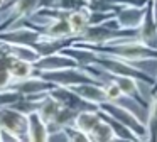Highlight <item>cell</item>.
Listing matches in <instances>:
<instances>
[{
    "label": "cell",
    "mask_w": 157,
    "mask_h": 142,
    "mask_svg": "<svg viewBox=\"0 0 157 142\" xmlns=\"http://www.w3.org/2000/svg\"><path fill=\"white\" fill-rule=\"evenodd\" d=\"M44 39L39 30L32 29L27 26H19V27H10L7 30H0V41L10 44H22V46H31L36 49L41 41Z\"/></svg>",
    "instance_id": "obj_8"
},
{
    "label": "cell",
    "mask_w": 157,
    "mask_h": 142,
    "mask_svg": "<svg viewBox=\"0 0 157 142\" xmlns=\"http://www.w3.org/2000/svg\"><path fill=\"white\" fill-rule=\"evenodd\" d=\"M96 51L100 54H110V56L122 57L130 63H144V61H157V47H150L142 44L139 39L117 41V42L103 44V46H88V44H78Z\"/></svg>",
    "instance_id": "obj_1"
},
{
    "label": "cell",
    "mask_w": 157,
    "mask_h": 142,
    "mask_svg": "<svg viewBox=\"0 0 157 142\" xmlns=\"http://www.w3.org/2000/svg\"><path fill=\"white\" fill-rule=\"evenodd\" d=\"M108 78H110V74H108ZM103 88H105L106 101H120L122 98H125V97H123V93H122V90H120V86L112 80V78L103 85Z\"/></svg>",
    "instance_id": "obj_25"
},
{
    "label": "cell",
    "mask_w": 157,
    "mask_h": 142,
    "mask_svg": "<svg viewBox=\"0 0 157 142\" xmlns=\"http://www.w3.org/2000/svg\"><path fill=\"white\" fill-rule=\"evenodd\" d=\"M61 107L63 105L59 103L56 98H52L51 95H46L44 98H42V103H41V107H39V115H41L42 118H44V122L48 125H51L52 122H54V118H56V115H58V112L61 110Z\"/></svg>",
    "instance_id": "obj_20"
},
{
    "label": "cell",
    "mask_w": 157,
    "mask_h": 142,
    "mask_svg": "<svg viewBox=\"0 0 157 142\" xmlns=\"http://www.w3.org/2000/svg\"><path fill=\"white\" fill-rule=\"evenodd\" d=\"M90 140L91 142H112V140H117V135L113 132L112 125L105 118H101V122L90 132Z\"/></svg>",
    "instance_id": "obj_23"
},
{
    "label": "cell",
    "mask_w": 157,
    "mask_h": 142,
    "mask_svg": "<svg viewBox=\"0 0 157 142\" xmlns=\"http://www.w3.org/2000/svg\"><path fill=\"white\" fill-rule=\"evenodd\" d=\"M22 98V93H19L14 88H5V90H0V108L4 107H10L12 103Z\"/></svg>",
    "instance_id": "obj_27"
},
{
    "label": "cell",
    "mask_w": 157,
    "mask_h": 142,
    "mask_svg": "<svg viewBox=\"0 0 157 142\" xmlns=\"http://www.w3.org/2000/svg\"><path fill=\"white\" fill-rule=\"evenodd\" d=\"M137 39L145 46L157 47V24L154 19V0H149L145 3V14H144L142 24L137 29Z\"/></svg>",
    "instance_id": "obj_10"
},
{
    "label": "cell",
    "mask_w": 157,
    "mask_h": 142,
    "mask_svg": "<svg viewBox=\"0 0 157 142\" xmlns=\"http://www.w3.org/2000/svg\"><path fill=\"white\" fill-rule=\"evenodd\" d=\"M100 112H101V118H105V120L113 127V132H115V135H117V140H142V139H140L132 128L127 127L125 124L118 122L117 118H113L112 115L105 113L103 110H100Z\"/></svg>",
    "instance_id": "obj_18"
},
{
    "label": "cell",
    "mask_w": 157,
    "mask_h": 142,
    "mask_svg": "<svg viewBox=\"0 0 157 142\" xmlns=\"http://www.w3.org/2000/svg\"><path fill=\"white\" fill-rule=\"evenodd\" d=\"M54 86H56L54 83L48 81L46 78H42L41 74H37V73L29 76V78H25V80L15 81V83L10 85V88L17 90L19 93H22V95H46Z\"/></svg>",
    "instance_id": "obj_12"
},
{
    "label": "cell",
    "mask_w": 157,
    "mask_h": 142,
    "mask_svg": "<svg viewBox=\"0 0 157 142\" xmlns=\"http://www.w3.org/2000/svg\"><path fill=\"white\" fill-rule=\"evenodd\" d=\"M95 66L105 69L106 73L110 74H115V76H132L135 80L142 81V83L152 86L155 78L149 76L145 71H142L139 66H135V63H130V61H125L122 57H117V56H110V54H100L96 56L95 61Z\"/></svg>",
    "instance_id": "obj_2"
},
{
    "label": "cell",
    "mask_w": 157,
    "mask_h": 142,
    "mask_svg": "<svg viewBox=\"0 0 157 142\" xmlns=\"http://www.w3.org/2000/svg\"><path fill=\"white\" fill-rule=\"evenodd\" d=\"M68 20H69V26H71L73 36H79V34H83L90 27L88 9H81V10H75V12H71L69 17H68Z\"/></svg>",
    "instance_id": "obj_22"
},
{
    "label": "cell",
    "mask_w": 157,
    "mask_h": 142,
    "mask_svg": "<svg viewBox=\"0 0 157 142\" xmlns=\"http://www.w3.org/2000/svg\"><path fill=\"white\" fill-rule=\"evenodd\" d=\"M49 95H51L52 98H56L63 107L73 108V110L78 112V113L79 112H85V110H95V108H98V105L86 101L85 98H81L69 86H58V85H56L54 88L49 90Z\"/></svg>",
    "instance_id": "obj_9"
},
{
    "label": "cell",
    "mask_w": 157,
    "mask_h": 142,
    "mask_svg": "<svg viewBox=\"0 0 157 142\" xmlns=\"http://www.w3.org/2000/svg\"><path fill=\"white\" fill-rule=\"evenodd\" d=\"M37 74H41L42 78H46L48 81L58 85V86H76V85L88 83V81H98L86 68L81 66L64 68V69H56V71H41Z\"/></svg>",
    "instance_id": "obj_3"
},
{
    "label": "cell",
    "mask_w": 157,
    "mask_h": 142,
    "mask_svg": "<svg viewBox=\"0 0 157 142\" xmlns=\"http://www.w3.org/2000/svg\"><path fill=\"white\" fill-rule=\"evenodd\" d=\"M39 5L41 0H14L9 5V14L0 22V30H7L21 20L32 17L39 10Z\"/></svg>",
    "instance_id": "obj_7"
},
{
    "label": "cell",
    "mask_w": 157,
    "mask_h": 142,
    "mask_svg": "<svg viewBox=\"0 0 157 142\" xmlns=\"http://www.w3.org/2000/svg\"><path fill=\"white\" fill-rule=\"evenodd\" d=\"M110 78L120 86V90H122L125 98H130L132 101H135L137 105H140L144 108L149 107L147 100L142 97V91H140V86H139V80H135L132 76H115V74H110Z\"/></svg>",
    "instance_id": "obj_13"
},
{
    "label": "cell",
    "mask_w": 157,
    "mask_h": 142,
    "mask_svg": "<svg viewBox=\"0 0 157 142\" xmlns=\"http://www.w3.org/2000/svg\"><path fill=\"white\" fill-rule=\"evenodd\" d=\"M154 19H155V24H157V0H154Z\"/></svg>",
    "instance_id": "obj_28"
},
{
    "label": "cell",
    "mask_w": 157,
    "mask_h": 142,
    "mask_svg": "<svg viewBox=\"0 0 157 142\" xmlns=\"http://www.w3.org/2000/svg\"><path fill=\"white\" fill-rule=\"evenodd\" d=\"M10 73L14 76V83L15 81H21V80H25V78L36 74V69H34V64L29 63V61H22V59H14L10 66Z\"/></svg>",
    "instance_id": "obj_24"
},
{
    "label": "cell",
    "mask_w": 157,
    "mask_h": 142,
    "mask_svg": "<svg viewBox=\"0 0 157 142\" xmlns=\"http://www.w3.org/2000/svg\"><path fill=\"white\" fill-rule=\"evenodd\" d=\"M34 64L36 73H41V71H56V69H64V68H73V66H79L71 56L64 54L63 51L54 54H48V56H41Z\"/></svg>",
    "instance_id": "obj_11"
},
{
    "label": "cell",
    "mask_w": 157,
    "mask_h": 142,
    "mask_svg": "<svg viewBox=\"0 0 157 142\" xmlns=\"http://www.w3.org/2000/svg\"><path fill=\"white\" fill-rule=\"evenodd\" d=\"M147 140H157V91H152V100L147 107Z\"/></svg>",
    "instance_id": "obj_21"
},
{
    "label": "cell",
    "mask_w": 157,
    "mask_h": 142,
    "mask_svg": "<svg viewBox=\"0 0 157 142\" xmlns=\"http://www.w3.org/2000/svg\"><path fill=\"white\" fill-rule=\"evenodd\" d=\"M29 120V140L42 142L49 140L51 132H49V125L44 122V118L39 115V112H32L27 115Z\"/></svg>",
    "instance_id": "obj_15"
},
{
    "label": "cell",
    "mask_w": 157,
    "mask_h": 142,
    "mask_svg": "<svg viewBox=\"0 0 157 142\" xmlns=\"http://www.w3.org/2000/svg\"><path fill=\"white\" fill-rule=\"evenodd\" d=\"M76 91L81 98H85L90 103H95L100 107V103L106 101V95H105V88H103V83L100 81H88V83H81L76 85V86H69Z\"/></svg>",
    "instance_id": "obj_14"
},
{
    "label": "cell",
    "mask_w": 157,
    "mask_h": 142,
    "mask_svg": "<svg viewBox=\"0 0 157 142\" xmlns=\"http://www.w3.org/2000/svg\"><path fill=\"white\" fill-rule=\"evenodd\" d=\"M152 91H157V76H155V81H154V85L150 86V93H152Z\"/></svg>",
    "instance_id": "obj_29"
},
{
    "label": "cell",
    "mask_w": 157,
    "mask_h": 142,
    "mask_svg": "<svg viewBox=\"0 0 157 142\" xmlns=\"http://www.w3.org/2000/svg\"><path fill=\"white\" fill-rule=\"evenodd\" d=\"M100 122H101V112H100V107H98V108H95V110L79 112V113L76 115L75 125L79 128V130L86 132V134L90 135V132H91Z\"/></svg>",
    "instance_id": "obj_16"
},
{
    "label": "cell",
    "mask_w": 157,
    "mask_h": 142,
    "mask_svg": "<svg viewBox=\"0 0 157 142\" xmlns=\"http://www.w3.org/2000/svg\"><path fill=\"white\" fill-rule=\"evenodd\" d=\"M76 115H78V112H75L73 108L61 107V110L58 112L54 122L49 125V132H51V134H56V132H61L63 128L68 127V125H75Z\"/></svg>",
    "instance_id": "obj_19"
},
{
    "label": "cell",
    "mask_w": 157,
    "mask_h": 142,
    "mask_svg": "<svg viewBox=\"0 0 157 142\" xmlns=\"http://www.w3.org/2000/svg\"><path fill=\"white\" fill-rule=\"evenodd\" d=\"M0 127L9 134L15 135L17 140H29V120L27 115L12 107L0 108Z\"/></svg>",
    "instance_id": "obj_5"
},
{
    "label": "cell",
    "mask_w": 157,
    "mask_h": 142,
    "mask_svg": "<svg viewBox=\"0 0 157 142\" xmlns=\"http://www.w3.org/2000/svg\"><path fill=\"white\" fill-rule=\"evenodd\" d=\"M0 134H2V127H0Z\"/></svg>",
    "instance_id": "obj_30"
},
{
    "label": "cell",
    "mask_w": 157,
    "mask_h": 142,
    "mask_svg": "<svg viewBox=\"0 0 157 142\" xmlns=\"http://www.w3.org/2000/svg\"><path fill=\"white\" fill-rule=\"evenodd\" d=\"M147 2L149 0H88V9L90 10H113V12H117V9L122 5L145 7Z\"/></svg>",
    "instance_id": "obj_17"
},
{
    "label": "cell",
    "mask_w": 157,
    "mask_h": 142,
    "mask_svg": "<svg viewBox=\"0 0 157 142\" xmlns=\"http://www.w3.org/2000/svg\"><path fill=\"white\" fill-rule=\"evenodd\" d=\"M63 132H64V135H66V140H71V142H86V140H90V135L86 134V132L79 130L76 125H68V127L63 128Z\"/></svg>",
    "instance_id": "obj_26"
},
{
    "label": "cell",
    "mask_w": 157,
    "mask_h": 142,
    "mask_svg": "<svg viewBox=\"0 0 157 142\" xmlns=\"http://www.w3.org/2000/svg\"><path fill=\"white\" fill-rule=\"evenodd\" d=\"M144 14H145V7L122 5L117 9L115 17L110 19L105 24L113 27V29H118V30H137L139 26L142 24Z\"/></svg>",
    "instance_id": "obj_6"
},
{
    "label": "cell",
    "mask_w": 157,
    "mask_h": 142,
    "mask_svg": "<svg viewBox=\"0 0 157 142\" xmlns=\"http://www.w3.org/2000/svg\"><path fill=\"white\" fill-rule=\"evenodd\" d=\"M100 110H103L105 113L112 115L113 118H117L118 122L125 124L128 128H132L142 140H147V125L145 122H142L132 110H128L127 107L120 105L118 101H103L100 103Z\"/></svg>",
    "instance_id": "obj_4"
}]
</instances>
